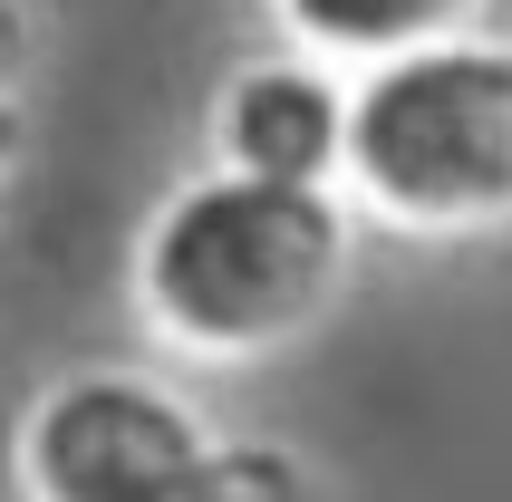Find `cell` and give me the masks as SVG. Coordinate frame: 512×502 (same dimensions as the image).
Here are the masks:
<instances>
[{"mask_svg": "<svg viewBox=\"0 0 512 502\" xmlns=\"http://www.w3.org/2000/svg\"><path fill=\"white\" fill-rule=\"evenodd\" d=\"M136 290L165 338L203 358H261L348 290V213L319 184L281 174H203L155 213Z\"/></svg>", "mask_w": 512, "mask_h": 502, "instance_id": "cell-1", "label": "cell"}, {"mask_svg": "<svg viewBox=\"0 0 512 502\" xmlns=\"http://www.w3.org/2000/svg\"><path fill=\"white\" fill-rule=\"evenodd\" d=\"M348 174L406 232L512 223V49L435 39L348 97Z\"/></svg>", "mask_w": 512, "mask_h": 502, "instance_id": "cell-2", "label": "cell"}, {"mask_svg": "<svg viewBox=\"0 0 512 502\" xmlns=\"http://www.w3.org/2000/svg\"><path fill=\"white\" fill-rule=\"evenodd\" d=\"M213 445L155 377L87 367L58 377L20 425V493L29 502H203Z\"/></svg>", "mask_w": 512, "mask_h": 502, "instance_id": "cell-3", "label": "cell"}, {"mask_svg": "<svg viewBox=\"0 0 512 502\" xmlns=\"http://www.w3.org/2000/svg\"><path fill=\"white\" fill-rule=\"evenodd\" d=\"M223 155L242 174H281V184H319L348 165V97L319 78L310 58H261L223 87Z\"/></svg>", "mask_w": 512, "mask_h": 502, "instance_id": "cell-4", "label": "cell"}, {"mask_svg": "<svg viewBox=\"0 0 512 502\" xmlns=\"http://www.w3.org/2000/svg\"><path fill=\"white\" fill-rule=\"evenodd\" d=\"M464 10H474V0H281V20L300 29L310 49L368 58V68H387V58H406V49H435Z\"/></svg>", "mask_w": 512, "mask_h": 502, "instance_id": "cell-5", "label": "cell"}, {"mask_svg": "<svg viewBox=\"0 0 512 502\" xmlns=\"http://www.w3.org/2000/svg\"><path fill=\"white\" fill-rule=\"evenodd\" d=\"M203 502H300V464L281 445H213Z\"/></svg>", "mask_w": 512, "mask_h": 502, "instance_id": "cell-6", "label": "cell"}, {"mask_svg": "<svg viewBox=\"0 0 512 502\" xmlns=\"http://www.w3.org/2000/svg\"><path fill=\"white\" fill-rule=\"evenodd\" d=\"M20 68H29V10H20V0H0V97L20 87Z\"/></svg>", "mask_w": 512, "mask_h": 502, "instance_id": "cell-7", "label": "cell"}, {"mask_svg": "<svg viewBox=\"0 0 512 502\" xmlns=\"http://www.w3.org/2000/svg\"><path fill=\"white\" fill-rule=\"evenodd\" d=\"M10 145H20V107L0 97V165H10Z\"/></svg>", "mask_w": 512, "mask_h": 502, "instance_id": "cell-8", "label": "cell"}]
</instances>
